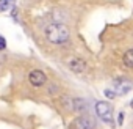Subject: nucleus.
Wrapping results in <instances>:
<instances>
[{"instance_id":"9","label":"nucleus","mask_w":133,"mask_h":129,"mask_svg":"<svg viewBox=\"0 0 133 129\" xmlns=\"http://www.w3.org/2000/svg\"><path fill=\"white\" fill-rule=\"evenodd\" d=\"M14 5V0H0V11H8Z\"/></svg>"},{"instance_id":"10","label":"nucleus","mask_w":133,"mask_h":129,"mask_svg":"<svg viewBox=\"0 0 133 129\" xmlns=\"http://www.w3.org/2000/svg\"><path fill=\"white\" fill-rule=\"evenodd\" d=\"M103 95H105L107 98H110V99L116 98V93H114V91H111V90H105V91H103Z\"/></svg>"},{"instance_id":"6","label":"nucleus","mask_w":133,"mask_h":129,"mask_svg":"<svg viewBox=\"0 0 133 129\" xmlns=\"http://www.w3.org/2000/svg\"><path fill=\"white\" fill-rule=\"evenodd\" d=\"M114 85H116V88H117V91H119L121 95H127V93L133 88L131 82L127 80V79H117V80L114 82Z\"/></svg>"},{"instance_id":"2","label":"nucleus","mask_w":133,"mask_h":129,"mask_svg":"<svg viewBox=\"0 0 133 129\" xmlns=\"http://www.w3.org/2000/svg\"><path fill=\"white\" fill-rule=\"evenodd\" d=\"M96 113L99 118H102L105 123H110L111 118H113V105L110 102H105V101H99L96 102Z\"/></svg>"},{"instance_id":"11","label":"nucleus","mask_w":133,"mask_h":129,"mask_svg":"<svg viewBox=\"0 0 133 129\" xmlns=\"http://www.w3.org/2000/svg\"><path fill=\"white\" fill-rule=\"evenodd\" d=\"M5 47H6V41H5V38L2 35H0V50H3Z\"/></svg>"},{"instance_id":"4","label":"nucleus","mask_w":133,"mask_h":129,"mask_svg":"<svg viewBox=\"0 0 133 129\" xmlns=\"http://www.w3.org/2000/svg\"><path fill=\"white\" fill-rule=\"evenodd\" d=\"M28 82H30L33 87H42V85L47 82V76H45L41 69H33V71H30V74H28Z\"/></svg>"},{"instance_id":"12","label":"nucleus","mask_w":133,"mask_h":129,"mask_svg":"<svg viewBox=\"0 0 133 129\" xmlns=\"http://www.w3.org/2000/svg\"><path fill=\"white\" fill-rule=\"evenodd\" d=\"M122 123H124V113L121 112V113L117 115V124H119V126H122Z\"/></svg>"},{"instance_id":"1","label":"nucleus","mask_w":133,"mask_h":129,"mask_svg":"<svg viewBox=\"0 0 133 129\" xmlns=\"http://www.w3.org/2000/svg\"><path fill=\"white\" fill-rule=\"evenodd\" d=\"M44 35L47 38L49 43L52 44H66L69 39H71V30L66 27L64 24H59V22H55V24H50L45 27L44 30Z\"/></svg>"},{"instance_id":"8","label":"nucleus","mask_w":133,"mask_h":129,"mask_svg":"<svg viewBox=\"0 0 133 129\" xmlns=\"http://www.w3.org/2000/svg\"><path fill=\"white\" fill-rule=\"evenodd\" d=\"M72 109L77 112H85L86 110V101H83L82 98H77L72 101Z\"/></svg>"},{"instance_id":"3","label":"nucleus","mask_w":133,"mask_h":129,"mask_svg":"<svg viewBox=\"0 0 133 129\" xmlns=\"http://www.w3.org/2000/svg\"><path fill=\"white\" fill-rule=\"evenodd\" d=\"M94 127H96V121L89 115H80V116H77L71 123V126H69V129H94Z\"/></svg>"},{"instance_id":"13","label":"nucleus","mask_w":133,"mask_h":129,"mask_svg":"<svg viewBox=\"0 0 133 129\" xmlns=\"http://www.w3.org/2000/svg\"><path fill=\"white\" fill-rule=\"evenodd\" d=\"M130 107H131V109H133V99H131V101H130Z\"/></svg>"},{"instance_id":"5","label":"nucleus","mask_w":133,"mask_h":129,"mask_svg":"<svg viewBox=\"0 0 133 129\" xmlns=\"http://www.w3.org/2000/svg\"><path fill=\"white\" fill-rule=\"evenodd\" d=\"M68 66L72 73H77V74H82L86 71V61L78 58V57H72L71 60H68Z\"/></svg>"},{"instance_id":"7","label":"nucleus","mask_w":133,"mask_h":129,"mask_svg":"<svg viewBox=\"0 0 133 129\" xmlns=\"http://www.w3.org/2000/svg\"><path fill=\"white\" fill-rule=\"evenodd\" d=\"M122 61L127 68H133V49H128L124 55H122Z\"/></svg>"}]
</instances>
